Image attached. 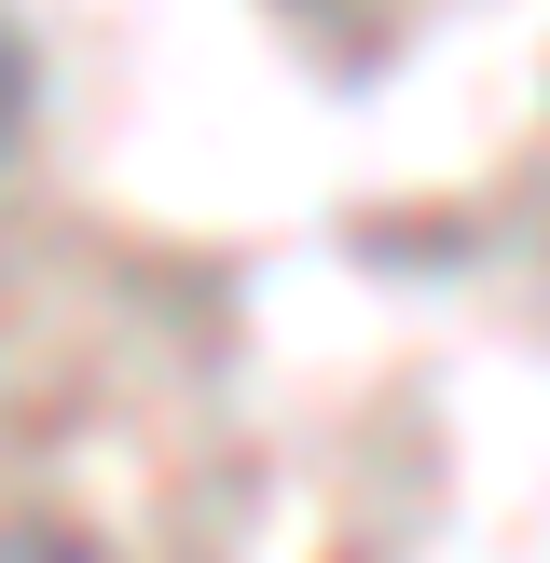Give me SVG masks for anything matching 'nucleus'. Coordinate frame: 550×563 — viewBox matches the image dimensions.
<instances>
[{
  "mask_svg": "<svg viewBox=\"0 0 550 563\" xmlns=\"http://www.w3.org/2000/svg\"><path fill=\"white\" fill-rule=\"evenodd\" d=\"M28 97H42V69H28V27L0 14V165H14V137H28Z\"/></svg>",
  "mask_w": 550,
  "mask_h": 563,
  "instance_id": "f257e3e1",
  "label": "nucleus"
},
{
  "mask_svg": "<svg viewBox=\"0 0 550 563\" xmlns=\"http://www.w3.org/2000/svg\"><path fill=\"white\" fill-rule=\"evenodd\" d=\"M0 563H97L82 537H55V522H14V537H0Z\"/></svg>",
  "mask_w": 550,
  "mask_h": 563,
  "instance_id": "f03ea898",
  "label": "nucleus"
}]
</instances>
